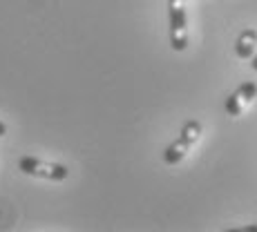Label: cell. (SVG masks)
<instances>
[{
	"label": "cell",
	"mask_w": 257,
	"mask_h": 232,
	"mask_svg": "<svg viewBox=\"0 0 257 232\" xmlns=\"http://www.w3.org/2000/svg\"><path fill=\"white\" fill-rule=\"evenodd\" d=\"M257 98V83L248 81V83H241L239 87L228 94V98H226V112H228V116H241L244 114V110L250 105Z\"/></svg>",
	"instance_id": "4"
},
{
	"label": "cell",
	"mask_w": 257,
	"mask_h": 232,
	"mask_svg": "<svg viewBox=\"0 0 257 232\" xmlns=\"http://www.w3.org/2000/svg\"><path fill=\"white\" fill-rule=\"evenodd\" d=\"M250 67H253V72H257V54L253 56V63H250Z\"/></svg>",
	"instance_id": "7"
},
{
	"label": "cell",
	"mask_w": 257,
	"mask_h": 232,
	"mask_svg": "<svg viewBox=\"0 0 257 232\" xmlns=\"http://www.w3.org/2000/svg\"><path fill=\"white\" fill-rule=\"evenodd\" d=\"M5 134H7V125H5V123L3 121H0V139H3V136Z\"/></svg>",
	"instance_id": "6"
},
{
	"label": "cell",
	"mask_w": 257,
	"mask_h": 232,
	"mask_svg": "<svg viewBox=\"0 0 257 232\" xmlns=\"http://www.w3.org/2000/svg\"><path fill=\"white\" fill-rule=\"evenodd\" d=\"M255 49H257V29H244V32L239 34V38H237V43H235L237 58L248 61V58H253Z\"/></svg>",
	"instance_id": "5"
},
{
	"label": "cell",
	"mask_w": 257,
	"mask_h": 232,
	"mask_svg": "<svg viewBox=\"0 0 257 232\" xmlns=\"http://www.w3.org/2000/svg\"><path fill=\"white\" fill-rule=\"evenodd\" d=\"M18 170L27 176H38V179H47L54 181V183H61L70 176V170L63 163H49L36 159V156H21L18 159Z\"/></svg>",
	"instance_id": "2"
},
{
	"label": "cell",
	"mask_w": 257,
	"mask_h": 232,
	"mask_svg": "<svg viewBox=\"0 0 257 232\" xmlns=\"http://www.w3.org/2000/svg\"><path fill=\"white\" fill-rule=\"evenodd\" d=\"M201 132H204V127H201L199 121H188L186 125L181 127V134L166 147V152H164L166 165H177V163L184 161L188 156V152H190L192 147H195V143L199 141Z\"/></svg>",
	"instance_id": "1"
},
{
	"label": "cell",
	"mask_w": 257,
	"mask_h": 232,
	"mask_svg": "<svg viewBox=\"0 0 257 232\" xmlns=\"http://www.w3.org/2000/svg\"><path fill=\"white\" fill-rule=\"evenodd\" d=\"M168 16H170V47L175 52H184L188 47L186 0H168Z\"/></svg>",
	"instance_id": "3"
}]
</instances>
